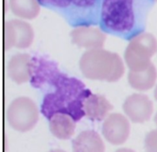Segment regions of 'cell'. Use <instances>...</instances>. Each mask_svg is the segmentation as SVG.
<instances>
[{
  "label": "cell",
  "instance_id": "1",
  "mask_svg": "<svg viewBox=\"0 0 157 152\" xmlns=\"http://www.w3.org/2000/svg\"><path fill=\"white\" fill-rule=\"evenodd\" d=\"M31 82L36 88L46 83L54 88L43 98L41 105V112L48 119L56 114H66L79 121L86 115L84 102L91 91L78 79L68 78L58 71L51 62L32 58Z\"/></svg>",
  "mask_w": 157,
  "mask_h": 152
},
{
  "label": "cell",
  "instance_id": "2",
  "mask_svg": "<svg viewBox=\"0 0 157 152\" xmlns=\"http://www.w3.org/2000/svg\"><path fill=\"white\" fill-rule=\"evenodd\" d=\"M83 76L88 79L116 82L125 72V66L121 56L104 48L87 50L79 61Z\"/></svg>",
  "mask_w": 157,
  "mask_h": 152
},
{
  "label": "cell",
  "instance_id": "3",
  "mask_svg": "<svg viewBox=\"0 0 157 152\" xmlns=\"http://www.w3.org/2000/svg\"><path fill=\"white\" fill-rule=\"evenodd\" d=\"M138 17V0H102L101 21L113 33L132 31Z\"/></svg>",
  "mask_w": 157,
  "mask_h": 152
},
{
  "label": "cell",
  "instance_id": "4",
  "mask_svg": "<svg viewBox=\"0 0 157 152\" xmlns=\"http://www.w3.org/2000/svg\"><path fill=\"white\" fill-rule=\"evenodd\" d=\"M156 52V38L149 32L138 33L131 39L126 47L125 63L131 71H144L153 64L151 59Z\"/></svg>",
  "mask_w": 157,
  "mask_h": 152
},
{
  "label": "cell",
  "instance_id": "5",
  "mask_svg": "<svg viewBox=\"0 0 157 152\" xmlns=\"http://www.w3.org/2000/svg\"><path fill=\"white\" fill-rule=\"evenodd\" d=\"M39 109L35 102L24 96L13 100L6 112L8 125L20 133L33 129L39 122Z\"/></svg>",
  "mask_w": 157,
  "mask_h": 152
},
{
  "label": "cell",
  "instance_id": "6",
  "mask_svg": "<svg viewBox=\"0 0 157 152\" xmlns=\"http://www.w3.org/2000/svg\"><path fill=\"white\" fill-rule=\"evenodd\" d=\"M34 41L32 26L22 19H10L4 28V43L6 50L13 47L26 49L31 46Z\"/></svg>",
  "mask_w": 157,
  "mask_h": 152
},
{
  "label": "cell",
  "instance_id": "7",
  "mask_svg": "<svg viewBox=\"0 0 157 152\" xmlns=\"http://www.w3.org/2000/svg\"><path fill=\"white\" fill-rule=\"evenodd\" d=\"M104 138L114 146L124 144L131 134V121L129 118L119 113H113L107 116L102 125Z\"/></svg>",
  "mask_w": 157,
  "mask_h": 152
},
{
  "label": "cell",
  "instance_id": "8",
  "mask_svg": "<svg viewBox=\"0 0 157 152\" xmlns=\"http://www.w3.org/2000/svg\"><path fill=\"white\" fill-rule=\"evenodd\" d=\"M123 112L134 124H143L150 120L154 113L152 100L141 93H134L126 98L122 105Z\"/></svg>",
  "mask_w": 157,
  "mask_h": 152
},
{
  "label": "cell",
  "instance_id": "9",
  "mask_svg": "<svg viewBox=\"0 0 157 152\" xmlns=\"http://www.w3.org/2000/svg\"><path fill=\"white\" fill-rule=\"evenodd\" d=\"M73 43L87 50L103 48L107 40L106 34L98 28L91 26H79L70 33Z\"/></svg>",
  "mask_w": 157,
  "mask_h": 152
},
{
  "label": "cell",
  "instance_id": "10",
  "mask_svg": "<svg viewBox=\"0 0 157 152\" xmlns=\"http://www.w3.org/2000/svg\"><path fill=\"white\" fill-rule=\"evenodd\" d=\"M32 57L28 54L13 55L7 65V75L17 84H24L31 79Z\"/></svg>",
  "mask_w": 157,
  "mask_h": 152
},
{
  "label": "cell",
  "instance_id": "11",
  "mask_svg": "<svg viewBox=\"0 0 157 152\" xmlns=\"http://www.w3.org/2000/svg\"><path fill=\"white\" fill-rule=\"evenodd\" d=\"M113 109L112 104L105 96L91 93L84 102V112L92 121H102L107 118Z\"/></svg>",
  "mask_w": 157,
  "mask_h": 152
},
{
  "label": "cell",
  "instance_id": "12",
  "mask_svg": "<svg viewBox=\"0 0 157 152\" xmlns=\"http://www.w3.org/2000/svg\"><path fill=\"white\" fill-rule=\"evenodd\" d=\"M73 152H105L106 147L101 136L95 130L79 133L72 142Z\"/></svg>",
  "mask_w": 157,
  "mask_h": 152
},
{
  "label": "cell",
  "instance_id": "13",
  "mask_svg": "<svg viewBox=\"0 0 157 152\" xmlns=\"http://www.w3.org/2000/svg\"><path fill=\"white\" fill-rule=\"evenodd\" d=\"M75 120L66 114H56L49 119V128L52 136L61 140L70 139L75 131Z\"/></svg>",
  "mask_w": 157,
  "mask_h": 152
},
{
  "label": "cell",
  "instance_id": "14",
  "mask_svg": "<svg viewBox=\"0 0 157 152\" xmlns=\"http://www.w3.org/2000/svg\"><path fill=\"white\" fill-rule=\"evenodd\" d=\"M157 79V70L154 64L144 71H129L128 81L130 86L138 91H147L153 89Z\"/></svg>",
  "mask_w": 157,
  "mask_h": 152
},
{
  "label": "cell",
  "instance_id": "15",
  "mask_svg": "<svg viewBox=\"0 0 157 152\" xmlns=\"http://www.w3.org/2000/svg\"><path fill=\"white\" fill-rule=\"evenodd\" d=\"M11 12L21 19H33L40 11V0H9Z\"/></svg>",
  "mask_w": 157,
  "mask_h": 152
},
{
  "label": "cell",
  "instance_id": "16",
  "mask_svg": "<svg viewBox=\"0 0 157 152\" xmlns=\"http://www.w3.org/2000/svg\"><path fill=\"white\" fill-rule=\"evenodd\" d=\"M97 0H40V5L54 7V8H68L75 7L79 9H85L92 7L96 4Z\"/></svg>",
  "mask_w": 157,
  "mask_h": 152
},
{
  "label": "cell",
  "instance_id": "17",
  "mask_svg": "<svg viewBox=\"0 0 157 152\" xmlns=\"http://www.w3.org/2000/svg\"><path fill=\"white\" fill-rule=\"evenodd\" d=\"M145 152H157V129L152 130L144 138Z\"/></svg>",
  "mask_w": 157,
  "mask_h": 152
},
{
  "label": "cell",
  "instance_id": "18",
  "mask_svg": "<svg viewBox=\"0 0 157 152\" xmlns=\"http://www.w3.org/2000/svg\"><path fill=\"white\" fill-rule=\"evenodd\" d=\"M115 152H136L134 151L132 149H127V148H121V149H119L117 150Z\"/></svg>",
  "mask_w": 157,
  "mask_h": 152
},
{
  "label": "cell",
  "instance_id": "19",
  "mask_svg": "<svg viewBox=\"0 0 157 152\" xmlns=\"http://www.w3.org/2000/svg\"><path fill=\"white\" fill-rule=\"evenodd\" d=\"M48 152H67L65 151V150H61V149H54V150H50V151Z\"/></svg>",
  "mask_w": 157,
  "mask_h": 152
},
{
  "label": "cell",
  "instance_id": "20",
  "mask_svg": "<svg viewBox=\"0 0 157 152\" xmlns=\"http://www.w3.org/2000/svg\"><path fill=\"white\" fill-rule=\"evenodd\" d=\"M155 99L156 100V102H157V85H156V87H155Z\"/></svg>",
  "mask_w": 157,
  "mask_h": 152
},
{
  "label": "cell",
  "instance_id": "21",
  "mask_svg": "<svg viewBox=\"0 0 157 152\" xmlns=\"http://www.w3.org/2000/svg\"><path fill=\"white\" fill-rule=\"evenodd\" d=\"M155 125L157 126V113L155 114Z\"/></svg>",
  "mask_w": 157,
  "mask_h": 152
},
{
  "label": "cell",
  "instance_id": "22",
  "mask_svg": "<svg viewBox=\"0 0 157 152\" xmlns=\"http://www.w3.org/2000/svg\"><path fill=\"white\" fill-rule=\"evenodd\" d=\"M155 2H157V0H155Z\"/></svg>",
  "mask_w": 157,
  "mask_h": 152
}]
</instances>
